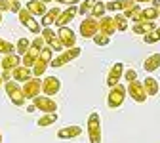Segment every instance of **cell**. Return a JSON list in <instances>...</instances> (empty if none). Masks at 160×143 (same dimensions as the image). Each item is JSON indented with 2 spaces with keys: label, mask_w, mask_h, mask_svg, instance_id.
<instances>
[{
  "label": "cell",
  "mask_w": 160,
  "mask_h": 143,
  "mask_svg": "<svg viewBox=\"0 0 160 143\" xmlns=\"http://www.w3.org/2000/svg\"><path fill=\"white\" fill-rule=\"evenodd\" d=\"M92 40H93V44H97V46H109L111 44V36H107L103 33H97Z\"/></svg>",
  "instance_id": "d6a6232c"
},
{
  "label": "cell",
  "mask_w": 160,
  "mask_h": 143,
  "mask_svg": "<svg viewBox=\"0 0 160 143\" xmlns=\"http://www.w3.org/2000/svg\"><path fill=\"white\" fill-rule=\"evenodd\" d=\"M126 65L122 63V61H116V63H112V67L109 69V73H107V78H105V82H107V86L109 88H112V86H116V84H120V80L124 78V69Z\"/></svg>",
  "instance_id": "ba28073f"
},
{
  "label": "cell",
  "mask_w": 160,
  "mask_h": 143,
  "mask_svg": "<svg viewBox=\"0 0 160 143\" xmlns=\"http://www.w3.org/2000/svg\"><path fill=\"white\" fill-rule=\"evenodd\" d=\"M143 42L145 44H156V42H160V27H156L154 31H151L149 34H145L143 36Z\"/></svg>",
  "instance_id": "f546056e"
},
{
  "label": "cell",
  "mask_w": 160,
  "mask_h": 143,
  "mask_svg": "<svg viewBox=\"0 0 160 143\" xmlns=\"http://www.w3.org/2000/svg\"><path fill=\"white\" fill-rule=\"evenodd\" d=\"M128 97V88L124 84H116L109 90V95H107V105L111 109H118L124 105V101Z\"/></svg>",
  "instance_id": "277c9868"
},
{
  "label": "cell",
  "mask_w": 160,
  "mask_h": 143,
  "mask_svg": "<svg viewBox=\"0 0 160 143\" xmlns=\"http://www.w3.org/2000/svg\"><path fill=\"white\" fill-rule=\"evenodd\" d=\"M143 69L151 74L154 73L156 69H160V54H151L145 61H143Z\"/></svg>",
  "instance_id": "603a6c76"
},
{
  "label": "cell",
  "mask_w": 160,
  "mask_h": 143,
  "mask_svg": "<svg viewBox=\"0 0 160 143\" xmlns=\"http://www.w3.org/2000/svg\"><path fill=\"white\" fill-rule=\"evenodd\" d=\"M126 88H128V97H132L135 103H145V101L149 99L143 82H137V80H133V82H128Z\"/></svg>",
  "instance_id": "9c48e42d"
},
{
  "label": "cell",
  "mask_w": 160,
  "mask_h": 143,
  "mask_svg": "<svg viewBox=\"0 0 160 143\" xmlns=\"http://www.w3.org/2000/svg\"><path fill=\"white\" fill-rule=\"evenodd\" d=\"M133 2H137V4H151L152 0H133Z\"/></svg>",
  "instance_id": "ab89813d"
},
{
  "label": "cell",
  "mask_w": 160,
  "mask_h": 143,
  "mask_svg": "<svg viewBox=\"0 0 160 143\" xmlns=\"http://www.w3.org/2000/svg\"><path fill=\"white\" fill-rule=\"evenodd\" d=\"M42 2H44V4H50V2H53V0H42Z\"/></svg>",
  "instance_id": "ee69618b"
},
{
  "label": "cell",
  "mask_w": 160,
  "mask_h": 143,
  "mask_svg": "<svg viewBox=\"0 0 160 143\" xmlns=\"http://www.w3.org/2000/svg\"><path fill=\"white\" fill-rule=\"evenodd\" d=\"M57 4H63V6H72V4H80V0H53Z\"/></svg>",
  "instance_id": "8d00e7d4"
},
{
  "label": "cell",
  "mask_w": 160,
  "mask_h": 143,
  "mask_svg": "<svg viewBox=\"0 0 160 143\" xmlns=\"http://www.w3.org/2000/svg\"><path fill=\"white\" fill-rule=\"evenodd\" d=\"M139 12H141V8L137 6V2H133V4H132V6H128V8H126V10H124L122 13H124V15H126V17L130 19V21H133V19H135V17L139 15Z\"/></svg>",
  "instance_id": "4dcf8cb0"
},
{
  "label": "cell",
  "mask_w": 160,
  "mask_h": 143,
  "mask_svg": "<svg viewBox=\"0 0 160 143\" xmlns=\"http://www.w3.org/2000/svg\"><path fill=\"white\" fill-rule=\"evenodd\" d=\"M80 54H82V50H80L78 46H74V48H65L57 57L52 59V65H50V67H53V69L65 67L67 63H71V61H74L76 57H80Z\"/></svg>",
  "instance_id": "5b68a950"
},
{
  "label": "cell",
  "mask_w": 160,
  "mask_h": 143,
  "mask_svg": "<svg viewBox=\"0 0 160 143\" xmlns=\"http://www.w3.org/2000/svg\"><path fill=\"white\" fill-rule=\"evenodd\" d=\"M116 23H114V17L111 15H103L101 19H99V33H103L107 36H112L116 33Z\"/></svg>",
  "instance_id": "e0dca14e"
},
{
  "label": "cell",
  "mask_w": 160,
  "mask_h": 143,
  "mask_svg": "<svg viewBox=\"0 0 160 143\" xmlns=\"http://www.w3.org/2000/svg\"><path fill=\"white\" fill-rule=\"evenodd\" d=\"M12 10V0H0V12H10Z\"/></svg>",
  "instance_id": "d590c367"
},
{
  "label": "cell",
  "mask_w": 160,
  "mask_h": 143,
  "mask_svg": "<svg viewBox=\"0 0 160 143\" xmlns=\"http://www.w3.org/2000/svg\"><path fill=\"white\" fill-rule=\"evenodd\" d=\"M23 94L27 99H34L42 94V80L38 76H31L27 82H23Z\"/></svg>",
  "instance_id": "30bf717a"
},
{
  "label": "cell",
  "mask_w": 160,
  "mask_h": 143,
  "mask_svg": "<svg viewBox=\"0 0 160 143\" xmlns=\"http://www.w3.org/2000/svg\"><path fill=\"white\" fill-rule=\"evenodd\" d=\"M160 17V12H158V8H154V6H149V8H143L141 12H139V15L133 19L135 23H141V21H156V19Z\"/></svg>",
  "instance_id": "ac0fdd59"
},
{
  "label": "cell",
  "mask_w": 160,
  "mask_h": 143,
  "mask_svg": "<svg viewBox=\"0 0 160 143\" xmlns=\"http://www.w3.org/2000/svg\"><path fill=\"white\" fill-rule=\"evenodd\" d=\"M59 13H61V10H59L57 6L55 8H50L44 15H42V21H40V23H42L44 27H50V25H53L55 23V19L59 17Z\"/></svg>",
  "instance_id": "d4e9b609"
},
{
  "label": "cell",
  "mask_w": 160,
  "mask_h": 143,
  "mask_svg": "<svg viewBox=\"0 0 160 143\" xmlns=\"http://www.w3.org/2000/svg\"><path fill=\"white\" fill-rule=\"evenodd\" d=\"M82 135V128L80 126H65V128H59L57 130V137L59 139H74V137H80Z\"/></svg>",
  "instance_id": "d6986e66"
},
{
  "label": "cell",
  "mask_w": 160,
  "mask_h": 143,
  "mask_svg": "<svg viewBox=\"0 0 160 143\" xmlns=\"http://www.w3.org/2000/svg\"><path fill=\"white\" fill-rule=\"evenodd\" d=\"M105 12H107V2H105V0H97L95 6H93L92 12H90V15L95 17V19H101V17L105 15Z\"/></svg>",
  "instance_id": "4316f807"
},
{
  "label": "cell",
  "mask_w": 160,
  "mask_h": 143,
  "mask_svg": "<svg viewBox=\"0 0 160 143\" xmlns=\"http://www.w3.org/2000/svg\"><path fill=\"white\" fill-rule=\"evenodd\" d=\"M128 21L130 19L122 13V12H118L116 15H114V23H116V29L120 31V33H124V31H128Z\"/></svg>",
  "instance_id": "f1b7e54d"
},
{
  "label": "cell",
  "mask_w": 160,
  "mask_h": 143,
  "mask_svg": "<svg viewBox=\"0 0 160 143\" xmlns=\"http://www.w3.org/2000/svg\"><path fill=\"white\" fill-rule=\"evenodd\" d=\"M97 0H84V2H80V8H78V13H82V15H90L92 8L95 6Z\"/></svg>",
  "instance_id": "1f68e13d"
},
{
  "label": "cell",
  "mask_w": 160,
  "mask_h": 143,
  "mask_svg": "<svg viewBox=\"0 0 160 143\" xmlns=\"http://www.w3.org/2000/svg\"><path fill=\"white\" fill-rule=\"evenodd\" d=\"M0 63H2V71H13L15 67H19V65H21L23 63V57L21 55H19L17 52L13 54H4L2 55V59H0Z\"/></svg>",
  "instance_id": "9a60e30c"
},
{
  "label": "cell",
  "mask_w": 160,
  "mask_h": 143,
  "mask_svg": "<svg viewBox=\"0 0 160 143\" xmlns=\"http://www.w3.org/2000/svg\"><path fill=\"white\" fill-rule=\"evenodd\" d=\"M86 132L90 143H101V116H99V113H90L86 120Z\"/></svg>",
  "instance_id": "3957f363"
},
{
  "label": "cell",
  "mask_w": 160,
  "mask_h": 143,
  "mask_svg": "<svg viewBox=\"0 0 160 143\" xmlns=\"http://www.w3.org/2000/svg\"><path fill=\"white\" fill-rule=\"evenodd\" d=\"M53 122H57V113H44V116H40L36 120V126L38 128H46V126H52Z\"/></svg>",
  "instance_id": "484cf974"
},
{
  "label": "cell",
  "mask_w": 160,
  "mask_h": 143,
  "mask_svg": "<svg viewBox=\"0 0 160 143\" xmlns=\"http://www.w3.org/2000/svg\"><path fill=\"white\" fill-rule=\"evenodd\" d=\"M13 52V44L12 42H8V40H4L2 36H0V54H12Z\"/></svg>",
  "instance_id": "836d02e7"
},
{
  "label": "cell",
  "mask_w": 160,
  "mask_h": 143,
  "mask_svg": "<svg viewBox=\"0 0 160 143\" xmlns=\"http://www.w3.org/2000/svg\"><path fill=\"white\" fill-rule=\"evenodd\" d=\"M158 12H160V8H158Z\"/></svg>",
  "instance_id": "681fc988"
},
{
  "label": "cell",
  "mask_w": 160,
  "mask_h": 143,
  "mask_svg": "<svg viewBox=\"0 0 160 143\" xmlns=\"http://www.w3.org/2000/svg\"><path fill=\"white\" fill-rule=\"evenodd\" d=\"M124 80H126V82H133V80H137V73L133 69L124 71Z\"/></svg>",
  "instance_id": "e575fe53"
},
{
  "label": "cell",
  "mask_w": 160,
  "mask_h": 143,
  "mask_svg": "<svg viewBox=\"0 0 160 143\" xmlns=\"http://www.w3.org/2000/svg\"><path fill=\"white\" fill-rule=\"evenodd\" d=\"M44 36V40H46V44L53 50V52H57V54H61L63 50H65V46L61 44V40H59V36H57V33L53 31V29H50V27H44V31L40 33Z\"/></svg>",
  "instance_id": "8fae6325"
},
{
  "label": "cell",
  "mask_w": 160,
  "mask_h": 143,
  "mask_svg": "<svg viewBox=\"0 0 160 143\" xmlns=\"http://www.w3.org/2000/svg\"><path fill=\"white\" fill-rule=\"evenodd\" d=\"M4 90H6V95L10 97V101L15 105V107H23L27 103V97L23 94V86H19L15 80H6V84H4Z\"/></svg>",
  "instance_id": "7a4b0ae2"
},
{
  "label": "cell",
  "mask_w": 160,
  "mask_h": 143,
  "mask_svg": "<svg viewBox=\"0 0 160 143\" xmlns=\"http://www.w3.org/2000/svg\"><path fill=\"white\" fill-rule=\"evenodd\" d=\"M2 76H4V80H12V78H13L12 71H2Z\"/></svg>",
  "instance_id": "f35d334b"
},
{
  "label": "cell",
  "mask_w": 160,
  "mask_h": 143,
  "mask_svg": "<svg viewBox=\"0 0 160 143\" xmlns=\"http://www.w3.org/2000/svg\"><path fill=\"white\" fill-rule=\"evenodd\" d=\"M29 48H31V42H29V38H25V36H21V38L15 42V52L21 55V57L29 52Z\"/></svg>",
  "instance_id": "83f0119b"
},
{
  "label": "cell",
  "mask_w": 160,
  "mask_h": 143,
  "mask_svg": "<svg viewBox=\"0 0 160 143\" xmlns=\"http://www.w3.org/2000/svg\"><path fill=\"white\" fill-rule=\"evenodd\" d=\"M57 36H59V40H61V44L65 48H74L76 46V38L78 36H74V31L72 29H69V27H59L57 29Z\"/></svg>",
  "instance_id": "2e32d148"
},
{
  "label": "cell",
  "mask_w": 160,
  "mask_h": 143,
  "mask_svg": "<svg viewBox=\"0 0 160 143\" xmlns=\"http://www.w3.org/2000/svg\"><path fill=\"white\" fill-rule=\"evenodd\" d=\"M32 103H34V107L38 109V111H42V113H55L57 111V103L50 97V95H38V97H34L32 99Z\"/></svg>",
  "instance_id": "5bb4252c"
},
{
  "label": "cell",
  "mask_w": 160,
  "mask_h": 143,
  "mask_svg": "<svg viewBox=\"0 0 160 143\" xmlns=\"http://www.w3.org/2000/svg\"><path fill=\"white\" fill-rule=\"evenodd\" d=\"M0 143H2V134H0Z\"/></svg>",
  "instance_id": "f6af8a7d"
},
{
  "label": "cell",
  "mask_w": 160,
  "mask_h": 143,
  "mask_svg": "<svg viewBox=\"0 0 160 143\" xmlns=\"http://www.w3.org/2000/svg\"><path fill=\"white\" fill-rule=\"evenodd\" d=\"M154 29H156L154 21H141V23H133V27H132L133 34H139V36H145V34H149V33H151V31H154Z\"/></svg>",
  "instance_id": "7402d4cb"
},
{
  "label": "cell",
  "mask_w": 160,
  "mask_h": 143,
  "mask_svg": "<svg viewBox=\"0 0 160 143\" xmlns=\"http://www.w3.org/2000/svg\"><path fill=\"white\" fill-rule=\"evenodd\" d=\"M17 19H19V23H21L25 29H29L32 34H40L42 33V29H40V23L34 19V15L27 10V8H21V12L17 13Z\"/></svg>",
  "instance_id": "52a82bcc"
},
{
  "label": "cell",
  "mask_w": 160,
  "mask_h": 143,
  "mask_svg": "<svg viewBox=\"0 0 160 143\" xmlns=\"http://www.w3.org/2000/svg\"><path fill=\"white\" fill-rule=\"evenodd\" d=\"M10 12H13V13H19V12H21V4H19V0L12 2V10H10Z\"/></svg>",
  "instance_id": "74e56055"
},
{
  "label": "cell",
  "mask_w": 160,
  "mask_h": 143,
  "mask_svg": "<svg viewBox=\"0 0 160 143\" xmlns=\"http://www.w3.org/2000/svg\"><path fill=\"white\" fill-rule=\"evenodd\" d=\"M78 4H72V6H67L65 10H61V13H59V17L55 19V27L59 29V27H67L71 21H72V19H74V15L78 13V8H76Z\"/></svg>",
  "instance_id": "4fadbf2b"
},
{
  "label": "cell",
  "mask_w": 160,
  "mask_h": 143,
  "mask_svg": "<svg viewBox=\"0 0 160 143\" xmlns=\"http://www.w3.org/2000/svg\"><path fill=\"white\" fill-rule=\"evenodd\" d=\"M143 86H145V92H147V95H149V97H154V95L158 94V90H160L158 80H156L154 76H151V74L143 80Z\"/></svg>",
  "instance_id": "cb8c5ba5"
},
{
  "label": "cell",
  "mask_w": 160,
  "mask_h": 143,
  "mask_svg": "<svg viewBox=\"0 0 160 143\" xmlns=\"http://www.w3.org/2000/svg\"><path fill=\"white\" fill-rule=\"evenodd\" d=\"M52 59H53V50L46 44L42 48V52H40V55L36 57L34 65H32V76H38V78L42 76L46 73V69L52 65Z\"/></svg>",
  "instance_id": "6da1fadb"
},
{
  "label": "cell",
  "mask_w": 160,
  "mask_h": 143,
  "mask_svg": "<svg viewBox=\"0 0 160 143\" xmlns=\"http://www.w3.org/2000/svg\"><path fill=\"white\" fill-rule=\"evenodd\" d=\"M105 2H111V0H105Z\"/></svg>",
  "instance_id": "7dc6e473"
},
{
  "label": "cell",
  "mask_w": 160,
  "mask_h": 143,
  "mask_svg": "<svg viewBox=\"0 0 160 143\" xmlns=\"http://www.w3.org/2000/svg\"><path fill=\"white\" fill-rule=\"evenodd\" d=\"M2 84H6V80H4V76H2V73H0V86Z\"/></svg>",
  "instance_id": "b9f144b4"
},
{
  "label": "cell",
  "mask_w": 160,
  "mask_h": 143,
  "mask_svg": "<svg viewBox=\"0 0 160 143\" xmlns=\"http://www.w3.org/2000/svg\"><path fill=\"white\" fill-rule=\"evenodd\" d=\"M154 8H160V0H152V2H151Z\"/></svg>",
  "instance_id": "60d3db41"
},
{
  "label": "cell",
  "mask_w": 160,
  "mask_h": 143,
  "mask_svg": "<svg viewBox=\"0 0 160 143\" xmlns=\"http://www.w3.org/2000/svg\"><path fill=\"white\" fill-rule=\"evenodd\" d=\"M2 13H4V12H0V25H2V21H4V19H2Z\"/></svg>",
  "instance_id": "7bdbcfd3"
},
{
  "label": "cell",
  "mask_w": 160,
  "mask_h": 143,
  "mask_svg": "<svg viewBox=\"0 0 160 143\" xmlns=\"http://www.w3.org/2000/svg\"><path fill=\"white\" fill-rule=\"evenodd\" d=\"M34 17H42L46 12H48V8H46V4L42 2V0H29V4L25 6Z\"/></svg>",
  "instance_id": "44dd1931"
},
{
  "label": "cell",
  "mask_w": 160,
  "mask_h": 143,
  "mask_svg": "<svg viewBox=\"0 0 160 143\" xmlns=\"http://www.w3.org/2000/svg\"><path fill=\"white\" fill-rule=\"evenodd\" d=\"M78 33H80V36H82V38H93L99 33V19H95L92 15H86L82 21H80Z\"/></svg>",
  "instance_id": "8992f818"
},
{
  "label": "cell",
  "mask_w": 160,
  "mask_h": 143,
  "mask_svg": "<svg viewBox=\"0 0 160 143\" xmlns=\"http://www.w3.org/2000/svg\"><path fill=\"white\" fill-rule=\"evenodd\" d=\"M0 69H2V63H0Z\"/></svg>",
  "instance_id": "bcb514c9"
},
{
  "label": "cell",
  "mask_w": 160,
  "mask_h": 143,
  "mask_svg": "<svg viewBox=\"0 0 160 143\" xmlns=\"http://www.w3.org/2000/svg\"><path fill=\"white\" fill-rule=\"evenodd\" d=\"M59 92H61V80H59L57 76H44V80H42V94L53 97Z\"/></svg>",
  "instance_id": "7c38bea8"
},
{
  "label": "cell",
  "mask_w": 160,
  "mask_h": 143,
  "mask_svg": "<svg viewBox=\"0 0 160 143\" xmlns=\"http://www.w3.org/2000/svg\"><path fill=\"white\" fill-rule=\"evenodd\" d=\"M12 74H13L15 82H27V80L32 76V69L31 67H25V65H19V67H15L12 71Z\"/></svg>",
  "instance_id": "ffe728a7"
},
{
  "label": "cell",
  "mask_w": 160,
  "mask_h": 143,
  "mask_svg": "<svg viewBox=\"0 0 160 143\" xmlns=\"http://www.w3.org/2000/svg\"><path fill=\"white\" fill-rule=\"evenodd\" d=\"M12 2H15V0H12Z\"/></svg>",
  "instance_id": "c3c4849f"
}]
</instances>
